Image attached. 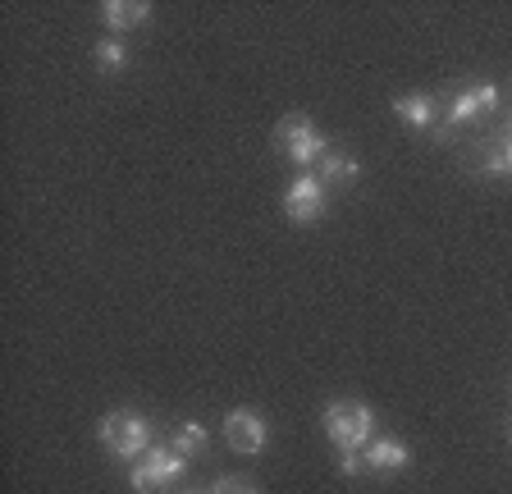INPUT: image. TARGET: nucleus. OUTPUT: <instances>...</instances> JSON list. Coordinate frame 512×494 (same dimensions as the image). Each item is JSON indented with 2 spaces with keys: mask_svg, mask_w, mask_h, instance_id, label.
Masks as SVG:
<instances>
[{
  "mask_svg": "<svg viewBox=\"0 0 512 494\" xmlns=\"http://www.w3.org/2000/svg\"><path fill=\"white\" fill-rule=\"evenodd\" d=\"M480 170H485V174H512V133L503 138L499 151H490V156H485V165H480Z\"/></svg>",
  "mask_w": 512,
  "mask_h": 494,
  "instance_id": "4468645a",
  "label": "nucleus"
},
{
  "mask_svg": "<svg viewBox=\"0 0 512 494\" xmlns=\"http://www.w3.org/2000/svg\"><path fill=\"white\" fill-rule=\"evenodd\" d=\"M394 115L403 119L407 129H435L439 101L426 97V92H407V97H394Z\"/></svg>",
  "mask_w": 512,
  "mask_h": 494,
  "instance_id": "6e6552de",
  "label": "nucleus"
},
{
  "mask_svg": "<svg viewBox=\"0 0 512 494\" xmlns=\"http://www.w3.org/2000/svg\"><path fill=\"white\" fill-rule=\"evenodd\" d=\"M206 440H211V435H206V426H202V421H183V426L174 430L170 449L179 453V458H197V453L206 449Z\"/></svg>",
  "mask_w": 512,
  "mask_h": 494,
  "instance_id": "f8f14e48",
  "label": "nucleus"
},
{
  "mask_svg": "<svg viewBox=\"0 0 512 494\" xmlns=\"http://www.w3.org/2000/svg\"><path fill=\"white\" fill-rule=\"evenodd\" d=\"M357 179V156L348 151H325L320 156V183H352Z\"/></svg>",
  "mask_w": 512,
  "mask_h": 494,
  "instance_id": "9b49d317",
  "label": "nucleus"
},
{
  "mask_svg": "<svg viewBox=\"0 0 512 494\" xmlns=\"http://www.w3.org/2000/svg\"><path fill=\"white\" fill-rule=\"evenodd\" d=\"M101 19H106L115 33H128V28H138V23L151 19V5L147 0H106V5H101Z\"/></svg>",
  "mask_w": 512,
  "mask_h": 494,
  "instance_id": "1a4fd4ad",
  "label": "nucleus"
},
{
  "mask_svg": "<svg viewBox=\"0 0 512 494\" xmlns=\"http://www.w3.org/2000/svg\"><path fill=\"white\" fill-rule=\"evenodd\" d=\"M224 440H229V449L234 453H261L270 444V426H266L261 412L234 408L229 417H224Z\"/></svg>",
  "mask_w": 512,
  "mask_h": 494,
  "instance_id": "423d86ee",
  "label": "nucleus"
},
{
  "mask_svg": "<svg viewBox=\"0 0 512 494\" xmlns=\"http://www.w3.org/2000/svg\"><path fill=\"white\" fill-rule=\"evenodd\" d=\"M508 444H512V426H508Z\"/></svg>",
  "mask_w": 512,
  "mask_h": 494,
  "instance_id": "dca6fc26",
  "label": "nucleus"
},
{
  "mask_svg": "<svg viewBox=\"0 0 512 494\" xmlns=\"http://www.w3.org/2000/svg\"><path fill=\"white\" fill-rule=\"evenodd\" d=\"M183 467H188V458H179L174 449H156V444H151V449L142 453L138 462H133V472H128V485H133L138 494H156L160 485L179 481Z\"/></svg>",
  "mask_w": 512,
  "mask_h": 494,
  "instance_id": "20e7f679",
  "label": "nucleus"
},
{
  "mask_svg": "<svg viewBox=\"0 0 512 494\" xmlns=\"http://www.w3.org/2000/svg\"><path fill=\"white\" fill-rule=\"evenodd\" d=\"M407 462H412V453L398 440H375L371 449H366V467H371V472H403Z\"/></svg>",
  "mask_w": 512,
  "mask_h": 494,
  "instance_id": "9d476101",
  "label": "nucleus"
},
{
  "mask_svg": "<svg viewBox=\"0 0 512 494\" xmlns=\"http://www.w3.org/2000/svg\"><path fill=\"white\" fill-rule=\"evenodd\" d=\"M325 211V183L320 174H298V179L284 188V215L293 225H311Z\"/></svg>",
  "mask_w": 512,
  "mask_h": 494,
  "instance_id": "39448f33",
  "label": "nucleus"
},
{
  "mask_svg": "<svg viewBox=\"0 0 512 494\" xmlns=\"http://www.w3.org/2000/svg\"><path fill=\"white\" fill-rule=\"evenodd\" d=\"M96 435H101L110 458H119V462H138L142 453L151 449V421L133 408H119V412H110V417H101Z\"/></svg>",
  "mask_w": 512,
  "mask_h": 494,
  "instance_id": "f257e3e1",
  "label": "nucleus"
},
{
  "mask_svg": "<svg viewBox=\"0 0 512 494\" xmlns=\"http://www.w3.org/2000/svg\"><path fill=\"white\" fill-rule=\"evenodd\" d=\"M275 142H279V151H284L293 165H311V161H320V156L330 151V142L320 138L316 124H311L307 115H284L279 119Z\"/></svg>",
  "mask_w": 512,
  "mask_h": 494,
  "instance_id": "7ed1b4c3",
  "label": "nucleus"
},
{
  "mask_svg": "<svg viewBox=\"0 0 512 494\" xmlns=\"http://www.w3.org/2000/svg\"><path fill=\"white\" fill-rule=\"evenodd\" d=\"M211 494H261L247 476H220V481L211 485Z\"/></svg>",
  "mask_w": 512,
  "mask_h": 494,
  "instance_id": "2eb2a0df",
  "label": "nucleus"
},
{
  "mask_svg": "<svg viewBox=\"0 0 512 494\" xmlns=\"http://www.w3.org/2000/svg\"><path fill=\"white\" fill-rule=\"evenodd\" d=\"M96 65L106 69V74H119L128 65V51L119 42H96Z\"/></svg>",
  "mask_w": 512,
  "mask_h": 494,
  "instance_id": "ddd939ff",
  "label": "nucleus"
},
{
  "mask_svg": "<svg viewBox=\"0 0 512 494\" xmlns=\"http://www.w3.org/2000/svg\"><path fill=\"white\" fill-rule=\"evenodd\" d=\"M325 430H330V440L339 444V453H366L371 444V430H375V412L366 403H330L325 408Z\"/></svg>",
  "mask_w": 512,
  "mask_h": 494,
  "instance_id": "f03ea898",
  "label": "nucleus"
},
{
  "mask_svg": "<svg viewBox=\"0 0 512 494\" xmlns=\"http://www.w3.org/2000/svg\"><path fill=\"white\" fill-rule=\"evenodd\" d=\"M494 106H499V87L494 83L467 87V92H458V101L448 106V129H462V124H471L480 110H494Z\"/></svg>",
  "mask_w": 512,
  "mask_h": 494,
  "instance_id": "0eeeda50",
  "label": "nucleus"
}]
</instances>
